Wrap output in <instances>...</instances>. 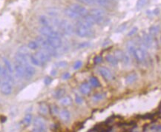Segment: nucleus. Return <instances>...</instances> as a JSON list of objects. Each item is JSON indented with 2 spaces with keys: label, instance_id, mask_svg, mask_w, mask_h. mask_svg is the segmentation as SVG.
<instances>
[{
  "label": "nucleus",
  "instance_id": "nucleus-40",
  "mask_svg": "<svg viewBox=\"0 0 161 132\" xmlns=\"http://www.w3.org/2000/svg\"><path fill=\"white\" fill-rule=\"evenodd\" d=\"M75 102H76V103H77V104H82L83 102V99H82L81 97L77 96L75 97Z\"/></svg>",
  "mask_w": 161,
  "mask_h": 132
},
{
  "label": "nucleus",
  "instance_id": "nucleus-8",
  "mask_svg": "<svg viewBox=\"0 0 161 132\" xmlns=\"http://www.w3.org/2000/svg\"><path fill=\"white\" fill-rule=\"evenodd\" d=\"M132 55L135 58V60L139 62H142L145 60L146 57V52L142 48H136L134 50Z\"/></svg>",
  "mask_w": 161,
  "mask_h": 132
},
{
  "label": "nucleus",
  "instance_id": "nucleus-47",
  "mask_svg": "<svg viewBox=\"0 0 161 132\" xmlns=\"http://www.w3.org/2000/svg\"><path fill=\"white\" fill-rule=\"evenodd\" d=\"M40 131V132H46V130H39Z\"/></svg>",
  "mask_w": 161,
  "mask_h": 132
},
{
  "label": "nucleus",
  "instance_id": "nucleus-9",
  "mask_svg": "<svg viewBox=\"0 0 161 132\" xmlns=\"http://www.w3.org/2000/svg\"><path fill=\"white\" fill-rule=\"evenodd\" d=\"M70 8H71L73 11H75L77 14L80 16V17H85V16H87L88 14V11L86 9L85 7H83V5H80L79 4H72L70 6Z\"/></svg>",
  "mask_w": 161,
  "mask_h": 132
},
{
  "label": "nucleus",
  "instance_id": "nucleus-42",
  "mask_svg": "<svg viewBox=\"0 0 161 132\" xmlns=\"http://www.w3.org/2000/svg\"><path fill=\"white\" fill-rule=\"evenodd\" d=\"M70 77H71V74L68 72L65 73V74H63V79H68Z\"/></svg>",
  "mask_w": 161,
  "mask_h": 132
},
{
  "label": "nucleus",
  "instance_id": "nucleus-4",
  "mask_svg": "<svg viewBox=\"0 0 161 132\" xmlns=\"http://www.w3.org/2000/svg\"><path fill=\"white\" fill-rule=\"evenodd\" d=\"M39 32L42 36L45 37H49V36H60V33L53 28V27H45L42 26L39 29Z\"/></svg>",
  "mask_w": 161,
  "mask_h": 132
},
{
  "label": "nucleus",
  "instance_id": "nucleus-35",
  "mask_svg": "<svg viewBox=\"0 0 161 132\" xmlns=\"http://www.w3.org/2000/svg\"><path fill=\"white\" fill-rule=\"evenodd\" d=\"M145 2H146V0H138L137 2V9L142 8L145 4Z\"/></svg>",
  "mask_w": 161,
  "mask_h": 132
},
{
  "label": "nucleus",
  "instance_id": "nucleus-39",
  "mask_svg": "<svg viewBox=\"0 0 161 132\" xmlns=\"http://www.w3.org/2000/svg\"><path fill=\"white\" fill-rule=\"evenodd\" d=\"M51 82H52V79L49 77H46V78H45V79H44V83L46 84V85H50V84L51 83Z\"/></svg>",
  "mask_w": 161,
  "mask_h": 132
},
{
  "label": "nucleus",
  "instance_id": "nucleus-11",
  "mask_svg": "<svg viewBox=\"0 0 161 132\" xmlns=\"http://www.w3.org/2000/svg\"><path fill=\"white\" fill-rule=\"evenodd\" d=\"M98 71L99 73L100 74V75L103 77L105 79H106V80L111 81L112 80L113 78H114L112 73L111 72V71H110L108 68H105V67H100Z\"/></svg>",
  "mask_w": 161,
  "mask_h": 132
},
{
  "label": "nucleus",
  "instance_id": "nucleus-44",
  "mask_svg": "<svg viewBox=\"0 0 161 132\" xmlns=\"http://www.w3.org/2000/svg\"><path fill=\"white\" fill-rule=\"evenodd\" d=\"M2 67L0 65V79L2 77Z\"/></svg>",
  "mask_w": 161,
  "mask_h": 132
},
{
  "label": "nucleus",
  "instance_id": "nucleus-32",
  "mask_svg": "<svg viewBox=\"0 0 161 132\" xmlns=\"http://www.w3.org/2000/svg\"><path fill=\"white\" fill-rule=\"evenodd\" d=\"M64 89H58L57 91L55 92V97L56 98H62L63 97V95L65 94Z\"/></svg>",
  "mask_w": 161,
  "mask_h": 132
},
{
  "label": "nucleus",
  "instance_id": "nucleus-6",
  "mask_svg": "<svg viewBox=\"0 0 161 132\" xmlns=\"http://www.w3.org/2000/svg\"><path fill=\"white\" fill-rule=\"evenodd\" d=\"M75 32L77 36L80 37H90L94 35V32L91 28H87L82 27L79 25H77Z\"/></svg>",
  "mask_w": 161,
  "mask_h": 132
},
{
  "label": "nucleus",
  "instance_id": "nucleus-22",
  "mask_svg": "<svg viewBox=\"0 0 161 132\" xmlns=\"http://www.w3.org/2000/svg\"><path fill=\"white\" fill-rule=\"evenodd\" d=\"M105 60H106V61L108 62L109 64L112 65H117L118 64V59L116 58L115 56L112 55V54H108V55L106 56V57H105Z\"/></svg>",
  "mask_w": 161,
  "mask_h": 132
},
{
  "label": "nucleus",
  "instance_id": "nucleus-7",
  "mask_svg": "<svg viewBox=\"0 0 161 132\" xmlns=\"http://www.w3.org/2000/svg\"><path fill=\"white\" fill-rule=\"evenodd\" d=\"M46 38L48 45L52 48L56 50V49L61 48L63 43H62V39L60 36H49V37Z\"/></svg>",
  "mask_w": 161,
  "mask_h": 132
},
{
  "label": "nucleus",
  "instance_id": "nucleus-28",
  "mask_svg": "<svg viewBox=\"0 0 161 132\" xmlns=\"http://www.w3.org/2000/svg\"><path fill=\"white\" fill-rule=\"evenodd\" d=\"M39 47V43L36 42V41H31L28 45V48L29 49H31V50H36Z\"/></svg>",
  "mask_w": 161,
  "mask_h": 132
},
{
  "label": "nucleus",
  "instance_id": "nucleus-38",
  "mask_svg": "<svg viewBox=\"0 0 161 132\" xmlns=\"http://www.w3.org/2000/svg\"><path fill=\"white\" fill-rule=\"evenodd\" d=\"M126 27H127V24H125V23L123 24V25H121L118 28V30H117V31H118V32H123V31H125V29L126 28Z\"/></svg>",
  "mask_w": 161,
  "mask_h": 132
},
{
  "label": "nucleus",
  "instance_id": "nucleus-25",
  "mask_svg": "<svg viewBox=\"0 0 161 132\" xmlns=\"http://www.w3.org/2000/svg\"><path fill=\"white\" fill-rule=\"evenodd\" d=\"M30 61L32 63V65H33L35 66L40 67V66L43 65L39 62V60L36 58V56H35L34 54H33V55H30Z\"/></svg>",
  "mask_w": 161,
  "mask_h": 132
},
{
  "label": "nucleus",
  "instance_id": "nucleus-12",
  "mask_svg": "<svg viewBox=\"0 0 161 132\" xmlns=\"http://www.w3.org/2000/svg\"><path fill=\"white\" fill-rule=\"evenodd\" d=\"M114 56H115V57L117 59H118V61H122L125 64H128V63H129L130 60H129V57H128V55H127L126 54H125L123 51H122V50H116L115 51V54H114Z\"/></svg>",
  "mask_w": 161,
  "mask_h": 132
},
{
  "label": "nucleus",
  "instance_id": "nucleus-48",
  "mask_svg": "<svg viewBox=\"0 0 161 132\" xmlns=\"http://www.w3.org/2000/svg\"><path fill=\"white\" fill-rule=\"evenodd\" d=\"M160 42H161V37H160Z\"/></svg>",
  "mask_w": 161,
  "mask_h": 132
},
{
  "label": "nucleus",
  "instance_id": "nucleus-36",
  "mask_svg": "<svg viewBox=\"0 0 161 132\" xmlns=\"http://www.w3.org/2000/svg\"><path fill=\"white\" fill-rule=\"evenodd\" d=\"M67 65H68V62H66V61L59 62L56 64V66H57L58 68H66Z\"/></svg>",
  "mask_w": 161,
  "mask_h": 132
},
{
  "label": "nucleus",
  "instance_id": "nucleus-13",
  "mask_svg": "<svg viewBox=\"0 0 161 132\" xmlns=\"http://www.w3.org/2000/svg\"><path fill=\"white\" fill-rule=\"evenodd\" d=\"M36 73V70L33 66L30 64H28L25 67V78L30 79L33 77Z\"/></svg>",
  "mask_w": 161,
  "mask_h": 132
},
{
  "label": "nucleus",
  "instance_id": "nucleus-33",
  "mask_svg": "<svg viewBox=\"0 0 161 132\" xmlns=\"http://www.w3.org/2000/svg\"><path fill=\"white\" fill-rule=\"evenodd\" d=\"M79 2H81V3L85 4V5H92L96 4L95 1L94 0H78Z\"/></svg>",
  "mask_w": 161,
  "mask_h": 132
},
{
  "label": "nucleus",
  "instance_id": "nucleus-27",
  "mask_svg": "<svg viewBox=\"0 0 161 132\" xmlns=\"http://www.w3.org/2000/svg\"><path fill=\"white\" fill-rule=\"evenodd\" d=\"M160 31V28L158 26H152V27L149 28V34L152 36H156L158 34Z\"/></svg>",
  "mask_w": 161,
  "mask_h": 132
},
{
  "label": "nucleus",
  "instance_id": "nucleus-2",
  "mask_svg": "<svg viewBox=\"0 0 161 132\" xmlns=\"http://www.w3.org/2000/svg\"><path fill=\"white\" fill-rule=\"evenodd\" d=\"M13 83L14 82H11L7 79H2L0 83V91L1 93L5 96H8L12 93L13 90Z\"/></svg>",
  "mask_w": 161,
  "mask_h": 132
},
{
  "label": "nucleus",
  "instance_id": "nucleus-41",
  "mask_svg": "<svg viewBox=\"0 0 161 132\" xmlns=\"http://www.w3.org/2000/svg\"><path fill=\"white\" fill-rule=\"evenodd\" d=\"M102 60H103V58H102L101 57H100V56H97V57H96L95 59H94V62H95L96 64H99V63L101 62Z\"/></svg>",
  "mask_w": 161,
  "mask_h": 132
},
{
  "label": "nucleus",
  "instance_id": "nucleus-21",
  "mask_svg": "<svg viewBox=\"0 0 161 132\" xmlns=\"http://www.w3.org/2000/svg\"><path fill=\"white\" fill-rule=\"evenodd\" d=\"M39 113L42 114L43 115L48 114L49 112L48 106L45 102H42V103L39 104Z\"/></svg>",
  "mask_w": 161,
  "mask_h": 132
},
{
  "label": "nucleus",
  "instance_id": "nucleus-1",
  "mask_svg": "<svg viewBox=\"0 0 161 132\" xmlns=\"http://www.w3.org/2000/svg\"><path fill=\"white\" fill-rule=\"evenodd\" d=\"M89 14L92 16L95 24L100 25V24L103 23L105 19V11L100 9V8H93L90 11Z\"/></svg>",
  "mask_w": 161,
  "mask_h": 132
},
{
  "label": "nucleus",
  "instance_id": "nucleus-19",
  "mask_svg": "<svg viewBox=\"0 0 161 132\" xmlns=\"http://www.w3.org/2000/svg\"><path fill=\"white\" fill-rule=\"evenodd\" d=\"M80 91L83 94H88L91 92V85L88 83H83L80 85Z\"/></svg>",
  "mask_w": 161,
  "mask_h": 132
},
{
  "label": "nucleus",
  "instance_id": "nucleus-10",
  "mask_svg": "<svg viewBox=\"0 0 161 132\" xmlns=\"http://www.w3.org/2000/svg\"><path fill=\"white\" fill-rule=\"evenodd\" d=\"M25 65L22 64V63L14 61V70L15 73H16V76H18L19 77L22 78V77H25Z\"/></svg>",
  "mask_w": 161,
  "mask_h": 132
},
{
  "label": "nucleus",
  "instance_id": "nucleus-37",
  "mask_svg": "<svg viewBox=\"0 0 161 132\" xmlns=\"http://www.w3.org/2000/svg\"><path fill=\"white\" fill-rule=\"evenodd\" d=\"M137 31H138V28L137 27H134L133 28L131 29V30L129 32H128V36H133V35H135V33L137 32Z\"/></svg>",
  "mask_w": 161,
  "mask_h": 132
},
{
  "label": "nucleus",
  "instance_id": "nucleus-34",
  "mask_svg": "<svg viewBox=\"0 0 161 132\" xmlns=\"http://www.w3.org/2000/svg\"><path fill=\"white\" fill-rule=\"evenodd\" d=\"M82 65H83V62L80 61V60H77V61H76L74 62V65H73V68H74V70H78L81 68Z\"/></svg>",
  "mask_w": 161,
  "mask_h": 132
},
{
  "label": "nucleus",
  "instance_id": "nucleus-16",
  "mask_svg": "<svg viewBox=\"0 0 161 132\" xmlns=\"http://www.w3.org/2000/svg\"><path fill=\"white\" fill-rule=\"evenodd\" d=\"M153 40H152V36L150 34H147L145 33L144 34L143 37H142V43H143V46L145 48H150L152 46Z\"/></svg>",
  "mask_w": 161,
  "mask_h": 132
},
{
  "label": "nucleus",
  "instance_id": "nucleus-5",
  "mask_svg": "<svg viewBox=\"0 0 161 132\" xmlns=\"http://www.w3.org/2000/svg\"><path fill=\"white\" fill-rule=\"evenodd\" d=\"M36 58L39 60L42 65H44L46 62H48L51 58V55L49 54V52L47 51L45 49H42L40 50H38L36 54H34Z\"/></svg>",
  "mask_w": 161,
  "mask_h": 132
},
{
  "label": "nucleus",
  "instance_id": "nucleus-31",
  "mask_svg": "<svg viewBox=\"0 0 161 132\" xmlns=\"http://www.w3.org/2000/svg\"><path fill=\"white\" fill-rule=\"evenodd\" d=\"M104 97H105V94H97L94 95L92 99L94 102H98V101L104 99Z\"/></svg>",
  "mask_w": 161,
  "mask_h": 132
},
{
  "label": "nucleus",
  "instance_id": "nucleus-46",
  "mask_svg": "<svg viewBox=\"0 0 161 132\" xmlns=\"http://www.w3.org/2000/svg\"><path fill=\"white\" fill-rule=\"evenodd\" d=\"M33 132H40V131H39V129L36 128H35L33 130Z\"/></svg>",
  "mask_w": 161,
  "mask_h": 132
},
{
  "label": "nucleus",
  "instance_id": "nucleus-17",
  "mask_svg": "<svg viewBox=\"0 0 161 132\" xmlns=\"http://www.w3.org/2000/svg\"><path fill=\"white\" fill-rule=\"evenodd\" d=\"M39 22L40 23V25H42V26H45V27H52L51 21L47 16H44V15L39 16Z\"/></svg>",
  "mask_w": 161,
  "mask_h": 132
},
{
  "label": "nucleus",
  "instance_id": "nucleus-45",
  "mask_svg": "<svg viewBox=\"0 0 161 132\" xmlns=\"http://www.w3.org/2000/svg\"><path fill=\"white\" fill-rule=\"evenodd\" d=\"M56 74V71H55V70H53V71H51V75L54 76Z\"/></svg>",
  "mask_w": 161,
  "mask_h": 132
},
{
  "label": "nucleus",
  "instance_id": "nucleus-23",
  "mask_svg": "<svg viewBox=\"0 0 161 132\" xmlns=\"http://www.w3.org/2000/svg\"><path fill=\"white\" fill-rule=\"evenodd\" d=\"M32 120H33L32 115L31 114H26L24 116L23 120H22V124H23L25 127H28V126H29L31 125Z\"/></svg>",
  "mask_w": 161,
  "mask_h": 132
},
{
  "label": "nucleus",
  "instance_id": "nucleus-30",
  "mask_svg": "<svg viewBox=\"0 0 161 132\" xmlns=\"http://www.w3.org/2000/svg\"><path fill=\"white\" fill-rule=\"evenodd\" d=\"M90 84H91V86L93 87H99L100 85V82H99V80L97 79L96 77H91V79H90Z\"/></svg>",
  "mask_w": 161,
  "mask_h": 132
},
{
  "label": "nucleus",
  "instance_id": "nucleus-15",
  "mask_svg": "<svg viewBox=\"0 0 161 132\" xmlns=\"http://www.w3.org/2000/svg\"><path fill=\"white\" fill-rule=\"evenodd\" d=\"M64 13H65V14H66L68 17L71 18V19H79V18H80V16L77 14L75 11H73L70 7H69V8H66L64 11Z\"/></svg>",
  "mask_w": 161,
  "mask_h": 132
},
{
  "label": "nucleus",
  "instance_id": "nucleus-14",
  "mask_svg": "<svg viewBox=\"0 0 161 132\" xmlns=\"http://www.w3.org/2000/svg\"><path fill=\"white\" fill-rule=\"evenodd\" d=\"M34 126L36 128L39 130H46V123L43 118L41 116H37L34 120Z\"/></svg>",
  "mask_w": 161,
  "mask_h": 132
},
{
  "label": "nucleus",
  "instance_id": "nucleus-43",
  "mask_svg": "<svg viewBox=\"0 0 161 132\" xmlns=\"http://www.w3.org/2000/svg\"><path fill=\"white\" fill-rule=\"evenodd\" d=\"M152 129L155 131H161V126H155L154 128H152Z\"/></svg>",
  "mask_w": 161,
  "mask_h": 132
},
{
  "label": "nucleus",
  "instance_id": "nucleus-29",
  "mask_svg": "<svg viewBox=\"0 0 161 132\" xmlns=\"http://www.w3.org/2000/svg\"><path fill=\"white\" fill-rule=\"evenodd\" d=\"M94 1L96 3L102 6H107L112 2V0H94Z\"/></svg>",
  "mask_w": 161,
  "mask_h": 132
},
{
  "label": "nucleus",
  "instance_id": "nucleus-18",
  "mask_svg": "<svg viewBox=\"0 0 161 132\" xmlns=\"http://www.w3.org/2000/svg\"><path fill=\"white\" fill-rule=\"evenodd\" d=\"M60 118H61V120H63V121H68L71 118L70 112H69L67 109H63V110L60 112Z\"/></svg>",
  "mask_w": 161,
  "mask_h": 132
},
{
  "label": "nucleus",
  "instance_id": "nucleus-20",
  "mask_svg": "<svg viewBox=\"0 0 161 132\" xmlns=\"http://www.w3.org/2000/svg\"><path fill=\"white\" fill-rule=\"evenodd\" d=\"M137 79L138 77L137 74H131L126 77V78H125V82L127 84H128V85H130V84H132L136 82L137 80Z\"/></svg>",
  "mask_w": 161,
  "mask_h": 132
},
{
  "label": "nucleus",
  "instance_id": "nucleus-3",
  "mask_svg": "<svg viewBox=\"0 0 161 132\" xmlns=\"http://www.w3.org/2000/svg\"><path fill=\"white\" fill-rule=\"evenodd\" d=\"M58 27H59V28L60 29V31L63 33H65L66 35L72 34L74 31L72 24L67 20L60 21L59 25H58Z\"/></svg>",
  "mask_w": 161,
  "mask_h": 132
},
{
  "label": "nucleus",
  "instance_id": "nucleus-26",
  "mask_svg": "<svg viewBox=\"0 0 161 132\" xmlns=\"http://www.w3.org/2000/svg\"><path fill=\"white\" fill-rule=\"evenodd\" d=\"M60 104L63 106H68L71 104V99L69 97H64L60 99Z\"/></svg>",
  "mask_w": 161,
  "mask_h": 132
},
{
  "label": "nucleus",
  "instance_id": "nucleus-24",
  "mask_svg": "<svg viewBox=\"0 0 161 132\" xmlns=\"http://www.w3.org/2000/svg\"><path fill=\"white\" fill-rule=\"evenodd\" d=\"M3 62L4 64H5V68H6L7 71L10 73L11 74L13 75V73H14V69H13L12 66H11V62H10L9 60L6 58H3Z\"/></svg>",
  "mask_w": 161,
  "mask_h": 132
}]
</instances>
